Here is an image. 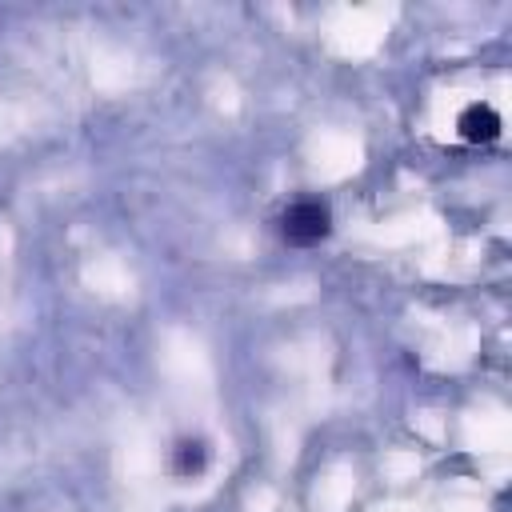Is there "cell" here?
<instances>
[{"label": "cell", "instance_id": "3957f363", "mask_svg": "<svg viewBox=\"0 0 512 512\" xmlns=\"http://www.w3.org/2000/svg\"><path fill=\"white\" fill-rule=\"evenodd\" d=\"M204 464H208V448L200 440H180L176 444V452H172V472L176 476H196V472H204Z\"/></svg>", "mask_w": 512, "mask_h": 512}, {"label": "cell", "instance_id": "6da1fadb", "mask_svg": "<svg viewBox=\"0 0 512 512\" xmlns=\"http://www.w3.org/2000/svg\"><path fill=\"white\" fill-rule=\"evenodd\" d=\"M328 228H332V216L324 200H296L284 212V236L292 244H316L328 236Z\"/></svg>", "mask_w": 512, "mask_h": 512}, {"label": "cell", "instance_id": "7a4b0ae2", "mask_svg": "<svg viewBox=\"0 0 512 512\" xmlns=\"http://www.w3.org/2000/svg\"><path fill=\"white\" fill-rule=\"evenodd\" d=\"M456 132L468 144H492L500 136V116H496L492 104H468L460 112V120H456Z\"/></svg>", "mask_w": 512, "mask_h": 512}]
</instances>
